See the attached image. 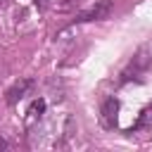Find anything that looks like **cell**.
Instances as JSON below:
<instances>
[{"instance_id":"6da1fadb","label":"cell","mask_w":152,"mask_h":152,"mask_svg":"<svg viewBox=\"0 0 152 152\" xmlns=\"http://www.w3.org/2000/svg\"><path fill=\"white\" fill-rule=\"evenodd\" d=\"M150 69H152V52L147 45H140L128 59V64L121 69V83H142Z\"/></svg>"},{"instance_id":"7a4b0ae2","label":"cell","mask_w":152,"mask_h":152,"mask_svg":"<svg viewBox=\"0 0 152 152\" xmlns=\"http://www.w3.org/2000/svg\"><path fill=\"white\" fill-rule=\"evenodd\" d=\"M114 12V2L112 0H97L93 7H88V10H83V12H78L71 21L74 24H86V21H104V19H109V14Z\"/></svg>"},{"instance_id":"3957f363","label":"cell","mask_w":152,"mask_h":152,"mask_svg":"<svg viewBox=\"0 0 152 152\" xmlns=\"http://www.w3.org/2000/svg\"><path fill=\"white\" fill-rule=\"evenodd\" d=\"M36 88V81L33 78H19V81H14L7 90H5V102L10 104V107H14L19 100H24L31 90Z\"/></svg>"},{"instance_id":"277c9868","label":"cell","mask_w":152,"mask_h":152,"mask_svg":"<svg viewBox=\"0 0 152 152\" xmlns=\"http://www.w3.org/2000/svg\"><path fill=\"white\" fill-rule=\"evenodd\" d=\"M116 121H119V100L116 97L102 100V104H100V124H102V128L112 131V128H116Z\"/></svg>"},{"instance_id":"5b68a950","label":"cell","mask_w":152,"mask_h":152,"mask_svg":"<svg viewBox=\"0 0 152 152\" xmlns=\"http://www.w3.org/2000/svg\"><path fill=\"white\" fill-rule=\"evenodd\" d=\"M45 100L43 97H38V100H33L31 104H28V109H26V116H24V126L26 128H33L40 119H43V114H45Z\"/></svg>"},{"instance_id":"8992f818","label":"cell","mask_w":152,"mask_h":152,"mask_svg":"<svg viewBox=\"0 0 152 152\" xmlns=\"http://www.w3.org/2000/svg\"><path fill=\"white\" fill-rule=\"evenodd\" d=\"M147 128H152V102H150L147 107H142V109H140V114H138L135 124H133L126 133H138V131H147Z\"/></svg>"},{"instance_id":"52a82bcc","label":"cell","mask_w":152,"mask_h":152,"mask_svg":"<svg viewBox=\"0 0 152 152\" xmlns=\"http://www.w3.org/2000/svg\"><path fill=\"white\" fill-rule=\"evenodd\" d=\"M86 0H59V10H76L81 7Z\"/></svg>"},{"instance_id":"ba28073f","label":"cell","mask_w":152,"mask_h":152,"mask_svg":"<svg viewBox=\"0 0 152 152\" xmlns=\"http://www.w3.org/2000/svg\"><path fill=\"white\" fill-rule=\"evenodd\" d=\"M33 5L38 7V12H45L50 7V0H33Z\"/></svg>"},{"instance_id":"9c48e42d","label":"cell","mask_w":152,"mask_h":152,"mask_svg":"<svg viewBox=\"0 0 152 152\" xmlns=\"http://www.w3.org/2000/svg\"><path fill=\"white\" fill-rule=\"evenodd\" d=\"M7 147H10V142H7L5 138H0V150H7Z\"/></svg>"},{"instance_id":"30bf717a","label":"cell","mask_w":152,"mask_h":152,"mask_svg":"<svg viewBox=\"0 0 152 152\" xmlns=\"http://www.w3.org/2000/svg\"><path fill=\"white\" fill-rule=\"evenodd\" d=\"M7 2H10V0H0V7H5V5H7Z\"/></svg>"}]
</instances>
